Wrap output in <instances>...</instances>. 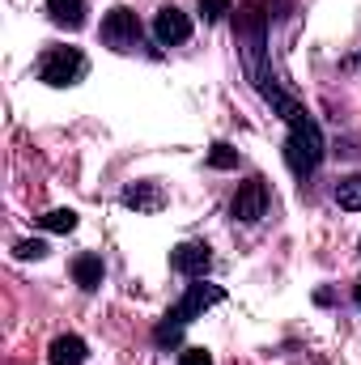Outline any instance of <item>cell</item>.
I'll use <instances>...</instances> for the list:
<instances>
[{
  "label": "cell",
  "mask_w": 361,
  "mask_h": 365,
  "mask_svg": "<svg viewBox=\"0 0 361 365\" xmlns=\"http://www.w3.org/2000/svg\"><path fill=\"white\" fill-rule=\"evenodd\" d=\"M90 349L81 336H56L51 340V365H86Z\"/></svg>",
  "instance_id": "8fae6325"
},
{
  "label": "cell",
  "mask_w": 361,
  "mask_h": 365,
  "mask_svg": "<svg viewBox=\"0 0 361 365\" xmlns=\"http://www.w3.org/2000/svg\"><path fill=\"white\" fill-rule=\"evenodd\" d=\"M90 73V60L81 47H64V43H51L43 56H39V81L51 86V90H68V86H81Z\"/></svg>",
  "instance_id": "277c9868"
},
{
  "label": "cell",
  "mask_w": 361,
  "mask_h": 365,
  "mask_svg": "<svg viewBox=\"0 0 361 365\" xmlns=\"http://www.w3.org/2000/svg\"><path fill=\"white\" fill-rule=\"evenodd\" d=\"M179 365H213V353L208 349H183Z\"/></svg>",
  "instance_id": "ac0fdd59"
},
{
  "label": "cell",
  "mask_w": 361,
  "mask_h": 365,
  "mask_svg": "<svg viewBox=\"0 0 361 365\" xmlns=\"http://www.w3.org/2000/svg\"><path fill=\"white\" fill-rule=\"evenodd\" d=\"M225 297V289L221 284H204V280H195V284H187V293L179 297V306H171L166 314H162V323L153 327V344L158 349H175L183 336V327L187 323H195L208 306H217Z\"/></svg>",
  "instance_id": "6da1fadb"
},
{
  "label": "cell",
  "mask_w": 361,
  "mask_h": 365,
  "mask_svg": "<svg viewBox=\"0 0 361 365\" xmlns=\"http://www.w3.org/2000/svg\"><path fill=\"white\" fill-rule=\"evenodd\" d=\"M357 247H361V242H357Z\"/></svg>",
  "instance_id": "ffe728a7"
},
{
  "label": "cell",
  "mask_w": 361,
  "mask_h": 365,
  "mask_svg": "<svg viewBox=\"0 0 361 365\" xmlns=\"http://www.w3.org/2000/svg\"><path fill=\"white\" fill-rule=\"evenodd\" d=\"M13 255H17V259H43V255H47V242L26 238V242H17V247H13Z\"/></svg>",
  "instance_id": "e0dca14e"
},
{
  "label": "cell",
  "mask_w": 361,
  "mask_h": 365,
  "mask_svg": "<svg viewBox=\"0 0 361 365\" xmlns=\"http://www.w3.org/2000/svg\"><path fill=\"white\" fill-rule=\"evenodd\" d=\"M353 302H357V310H361V280L353 284Z\"/></svg>",
  "instance_id": "d6986e66"
},
{
  "label": "cell",
  "mask_w": 361,
  "mask_h": 365,
  "mask_svg": "<svg viewBox=\"0 0 361 365\" xmlns=\"http://www.w3.org/2000/svg\"><path fill=\"white\" fill-rule=\"evenodd\" d=\"M171 268H175L179 276L204 280L208 268H213V251H208V242H179V247L171 251Z\"/></svg>",
  "instance_id": "ba28073f"
},
{
  "label": "cell",
  "mask_w": 361,
  "mask_h": 365,
  "mask_svg": "<svg viewBox=\"0 0 361 365\" xmlns=\"http://www.w3.org/2000/svg\"><path fill=\"white\" fill-rule=\"evenodd\" d=\"M39 225L51 230V234H73V230H77V212H73V208H51V212L39 217Z\"/></svg>",
  "instance_id": "5bb4252c"
},
{
  "label": "cell",
  "mask_w": 361,
  "mask_h": 365,
  "mask_svg": "<svg viewBox=\"0 0 361 365\" xmlns=\"http://www.w3.org/2000/svg\"><path fill=\"white\" fill-rule=\"evenodd\" d=\"M264 212H268V182L264 179L243 182V187L234 191V200H230V217L243 221V225H255Z\"/></svg>",
  "instance_id": "8992f818"
},
{
  "label": "cell",
  "mask_w": 361,
  "mask_h": 365,
  "mask_svg": "<svg viewBox=\"0 0 361 365\" xmlns=\"http://www.w3.org/2000/svg\"><path fill=\"white\" fill-rule=\"evenodd\" d=\"M153 38L162 47H183L191 38V17L183 9H175V4H162L158 17H153Z\"/></svg>",
  "instance_id": "52a82bcc"
},
{
  "label": "cell",
  "mask_w": 361,
  "mask_h": 365,
  "mask_svg": "<svg viewBox=\"0 0 361 365\" xmlns=\"http://www.w3.org/2000/svg\"><path fill=\"white\" fill-rule=\"evenodd\" d=\"M98 38L106 43V47H115V51H136L141 43H145V26H141V17L132 13V9H111L106 17H102V26H98Z\"/></svg>",
  "instance_id": "5b68a950"
},
{
  "label": "cell",
  "mask_w": 361,
  "mask_h": 365,
  "mask_svg": "<svg viewBox=\"0 0 361 365\" xmlns=\"http://www.w3.org/2000/svg\"><path fill=\"white\" fill-rule=\"evenodd\" d=\"M323 153H327V145H323V128L306 115V119H298V123H289V136H285V166L293 170V179H310L319 166H323Z\"/></svg>",
  "instance_id": "7a4b0ae2"
},
{
  "label": "cell",
  "mask_w": 361,
  "mask_h": 365,
  "mask_svg": "<svg viewBox=\"0 0 361 365\" xmlns=\"http://www.w3.org/2000/svg\"><path fill=\"white\" fill-rule=\"evenodd\" d=\"M336 204L345 208V212H361V175H345V179L336 182Z\"/></svg>",
  "instance_id": "4fadbf2b"
},
{
  "label": "cell",
  "mask_w": 361,
  "mask_h": 365,
  "mask_svg": "<svg viewBox=\"0 0 361 365\" xmlns=\"http://www.w3.org/2000/svg\"><path fill=\"white\" fill-rule=\"evenodd\" d=\"M47 17L64 30H81L86 26V0H47Z\"/></svg>",
  "instance_id": "30bf717a"
},
{
  "label": "cell",
  "mask_w": 361,
  "mask_h": 365,
  "mask_svg": "<svg viewBox=\"0 0 361 365\" xmlns=\"http://www.w3.org/2000/svg\"><path fill=\"white\" fill-rule=\"evenodd\" d=\"M123 208H136V212H162L166 208V191H162V182H128L123 187Z\"/></svg>",
  "instance_id": "9c48e42d"
},
{
  "label": "cell",
  "mask_w": 361,
  "mask_h": 365,
  "mask_svg": "<svg viewBox=\"0 0 361 365\" xmlns=\"http://www.w3.org/2000/svg\"><path fill=\"white\" fill-rule=\"evenodd\" d=\"M195 9H200V17L213 26V21H221L225 13H234V0H195Z\"/></svg>",
  "instance_id": "2e32d148"
},
{
  "label": "cell",
  "mask_w": 361,
  "mask_h": 365,
  "mask_svg": "<svg viewBox=\"0 0 361 365\" xmlns=\"http://www.w3.org/2000/svg\"><path fill=\"white\" fill-rule=\"evenodd\" d=\"M234 43H238V51H243L247 77H251V81L264 77V73H268V64H264V56H268V9L247 4V9L234 17Z\"/></svg>",
  "instance_id": "3957f363"
},
{
  "label": "cell",
  "mask_w": 361,
  "mask_h": 365,
  "mask_svg": "<svg viewBox=\"0 0 361 365\" xmlns=\"http://www.w3.org/2000/svg\"><path fill=\"white\" fill-rule=\"evenodd\" d=\"M208 166H213V170H238V149L225 145V140H217V145L208 149Z\"/></svg>",
  "instance_id": "9a60e30c"
},
{
  "label": "cell",
  "mask_w": 361,
  "mask_h": 365,
  "mask_svg": "<svg viewBox=\"0 0 361 365\" xmlns=\"http://www.w3.org/2000/svg\"><path fill=\"white\" fill-rule=\"evenodd\" d=\"M102 276H106V268H102L98 255H77V259H73V280H77L86 293H93V289L102 284Z\"/></svg>",
  "instance_id": "7c38bea8"
}]
</instances>
